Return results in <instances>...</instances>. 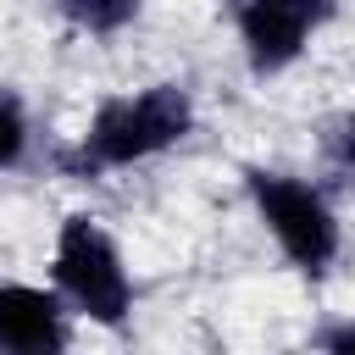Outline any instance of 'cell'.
Instances as JSON below:
<instances>
[{"label":"cell","instance_id":"3957f363","mask_svg":"<svg viewBox=\"0 0 355 355\" xmlns=\"http://www.w3.org/2000/svg\"><path fill=\"white\" fill-rule=\"evenodd\" d=\"M244 194L261 216V227L272 233V244L283 250V261L305 277H322L338 261L344 227L338 211L327 205V194L294 172H272V166H250L244 172Z\"/></svg>","mask_w":355,"mask_h":355},{"label":"cell","instance_id":"5b68a950","mask_svg":"<svg viewBox=\"0 0 355 355\" xmlns=\"http://www.w3.org/2000/svg\"><path fill=\"white\" fill-rule=\"evenodd\" d=\"M72 344V311L55 283H0V355H55Z\"/></svg>","mask_w":355,"mask_h":355},{"label":"cell","instance_id":"52a82bcc","mask_svg":"<svg viewBox=\"0 0 355 355\" xmlns=\"http://www.w3.org/2000/svg\"><path fill=\"white\" fill-rule=\"evenodd\" d=\"M28 139H33V122H28L22 94L0 83V172H11V166L28 155Z\"/></svg>","mask_w":355,"mask_h":355},{"label":"cell","instance_id":"ba28073f","mask_svg":"<svg viewBox=\"0 0 355 355\" xmlns=\"http://www.w3.org/2000/svg\"><path fill=\"white\" fill-rule=\"evenodd\" d=\"M316 344H322V349H355V322H344V327H327V333H316Z\"/></svg>","mask_w":355,"mask_h":355},{"label":"cell","instance_id":"277c9868","mask_svg":"<svg viewBox=\"0 0 355 355\" xmlns=\"http://www.w3.org/2000/svg\"><path fill=\"white\" fill-rule=\"evenodd\" d=\"M333 17H338V0H239L233 6L239 50H244L255 78L288 72L305 55L311 33L327 28Z\"/></svg>","mask_w":355,"mask_h":355},{"label":"cell","instance_id":"6da1fadb","mask_svg":"<svg viewBox=\"0 0 355 355\" xmlns=\"http://www.w3.org/2000/svg\"><path fill=\"white\" fill-rule=\"evenodd\" d=\"M194 133V94L183 83H150L139 94H111L94 105L83 139L72 155H61V166L72 178H100V172H122L139 166L150 155L178 150Z\"/></svg>","mask_w":355,"mask_h":355},{"label":"cell","instance_id":"7a4b0ae2","mask_svg":"<svg viewBox=\"0 0 355 355\" xmlns=\"http://www.w3.org/2000/svg\"><path fill=\"white\" fill-rule=\"evenodd\" d=\"M50 283L67 300V311L94 327H122L133 311V272L122 261V244L89 211L61 216L50 244Z\"/></svg>","mask_w":355,"mask_h":355},{"label":"cell","instance_id":"9c48e42d","mask_svg":"<svg viewBox=\"0 0 355 355\" xmlns=\"http://www.w3.org/2000/svg\"><path fill=\"white\" fill-rule=\"evenodd\" d=\"M333 155H338V166H344V172L355 178V122H349V128H344V133L333 139Z\"/></svg>","mask_w":355,"mask_h":355},{"label":"cell","instance_id":"8992f818","mask_svg":"<svg viewBox=\"0 0 355 355\" xmlns=\"http://www.w3.org/2000/svg\"><path fill=\"white\" fill-rule=\"evenodd\" d=\"M50 11H55L67 28H78V33L111 39V33H122V28L139 22L144 0H50Z\"/></svg>","mask_w":355,"mask_h":355}]
</instances>
